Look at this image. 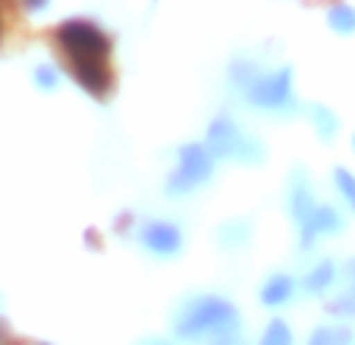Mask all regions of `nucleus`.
Instances as JSON below:
<instances>
[{"label":"nucleus","instance_id":"f257e3e1","mask_svg":"<svg viewBox=\"0 0 355 345\" xmlns=\"http://www.w3.org/2000/svg\"><path fill=\"white\" fill-rule=\"evenodd\" d=\"M173 336L182 342H201V339L233 336L242 330V314L223 295H192L182 299L173 311Z\"/></svg>","mask_w":355,"mask_h":345},{"label":"nucleus","instance_id":"f03ea898","mask_svg":"<svg viewBox=\"0 0 355 345\" xmlns=\"http://www.w3.org/2000/svg\"><path fill=\"white\" fill-rule=\"evenodd\" d=\"M60 41L67 47V53L73 57V76L82 82V88L92 94H107L110 91V73L104 67L107 57V38L92 26L82 22H69L60 28Z\"/></svg>","mask_w":355,"mask_h":345},{"label":"nucleus","instance_id":"7ed1b4c3","mask_svg":"<svg viewBox=\"0 0 355 345\" xmlns=\"http://www.w3.org/2000/svg\"><path fill=\"white\" fill-rule=\"evenodd\" d=\"M211 170H214V160H211V151L201 145H186L180 151V163H176L173 176L167 182L170 195H186L192 188H198L201 182L211 179Z\"/></svg>","mask_w":355,"mask_h":345},{"label":"nucleus","instance_id":"20e7f679","mask_svg":"<svg viewBox=\"0 0 355 345\" xmlns=\"http://www.w3.org/2000/svg\"><path fill=\"white\" fill-rule=\"evenodd\" d=\"M208 151L217 154V157H233L242 160V163H252V160H261V151H258L239 129L230 120H217L208 132Z\"/></svg>","mask_w":355,"mask_h":345},{"label":"nucleus","instance_id":"39448f33","mask_svg":"<svg viewBox=\"0 0 355 345\" xmlns=\"http://www.w3.org/2000/svg\"><path fill=\"white\" fill-rule=\"evenodd\" d=\"M139 242L155 258H173L182 251V229L170 220H151L139 229Z\"/></svg>","mask_w":355,"mask_h":345},{"label":"nucleus","instance_id":"423d86ee","mask_svg":"<svg viewBox=\"0 0 355 345\" xmlns=\"http://www.w3.org/2000/svg\"><path fill=\"white\" fill-rule=\"evenodd\" d=\"M295 289H299V283H295L289 273H274V276L264 279L261 292H258V301H261L264 308H283L295 299Z\"/></svg>","mask_w":355,"mask_h":345},{"label":"nucleus","instance_id":"0eeeda50","mask_svg":"<svg viewBox=\"0 0 355 345\" xmlns=\"http://www.w3.org/2000/svg\"><path fill=\"white\" fill-rule=\"evenodd\" d=\"M340 276H343V289L327 301V314L352 320L355 317V260H349Z\"/></svg>","mask_w":355,"mask_h":345},{"label":"nucleus","instance_id":"6e6552de","mask_svg":"<svg viewBox=\"0 0 355 345\" xmlns=\"http://www.w3.org/2000/svg\"><path fill=\"white\" fill-rule=\"evenodd\" d=\"M340 283V267L334 264V260H321V264H315L305 276H302V292L309 295H324L327 289H334V285Z\"/></svg>","mask_w":355,"mask_h":345},{"label":"nucleus","instance_id":"1a4fd4ad","mask_svg":"<svg viewBox=\"0 0 355 345\" xmlns=\"http://www.w3.org/2000/svg\"><path fill=\"white\" fill-rule=\"evenodd\" d=\"M309 345H355V336L343 324H324L309 336Z\"/></svg>","mask_w":355,"mask_h":345},{"label":"nucleus","instance_id":"9d476101","mask_svg":"<svg viewBox=\"0 0 355 345\" xmlns=\"http://www.w3.org/2000/svg\"><path fill=\"white\" fill-rule=\"evenodd\" d=\"M336 236V233H343V217L334 211V207H324V204H318V211H315V220H311V239H318V236Z\"/></svg>","mask_w":355,"mask_h":345},{"label":"nucleus","instance_id":"9b49d317","mask_svg":"<svg viewBox=\"0 0 355 345\" xmlns=\"http://www.w3.org/2000/svg\"><path fill=\"white\" fill-rule=\"evenodd\" d=\"M295 342V336H293V330H289V324L286 320H280V317H274L268 326H264V333H261V345H293Z\"/></svg>","mask_w":355,"mask_h":345},{"label":"nucleus","instance_id":"f8f14e48","mask_svg":"<svg viewBox=\"0 0 355 345\" xmlns=\"http://www.w3.org/2000/svg\"><path fill=\"white\" fill-rule=\"evenodd\" d=\"M334 179H336V188H340V195L349 201V204L355 207V179H352V172H349V170H343V166H340V170H336V176H334Z\"/></svg>","mask_w":355,"mask_h":345},{"label":"nucleus","instance_id":"ddd939ff","mask_svg":"<svg viewBox=\"0 0 355 345\" xmlns=\"http://www.w3.org/2000/svg\"><path fill=\"white\" fill-rule=\"evenodd\" d=\"M208 345H242V336L239 333H233V336H217V339H211Z\"/></svg>","mask_w":355,"mask_h":345},{"label":"nucleus","instance_id":"4468645a","mask_svg":"<svg viewBox=\"0 0 355 345\" xmlns=\"http://www.w3.org/2000/svg\"><path fill=\"white\" fill-rule=\"evenodd\" d=\"M135 345H173V342H170V339H164V336H141Z\"/></svg>","mask_w":355,"mask_h":345},{"label":"nucleus","instance_id":"2eb2a0df","mask_svg":"<svg viewBox=\"0 0 355 345\" xmlns=\"http://www.w3.org/2000/svg\"><path fill=\"white\" fill-rule=\"evenodd\" d=\"M0 345H10V330L3 320H0Z\"/></svg>","mask_w":355,"mask_h":345},{"label":"nucleus","instance_id":"dca6fc26","mask_svg":"<svg viewBox=\"0 0 355 345\" xmlns=\"http://www.w3.org/2000/svg\"><path fill=\"white\" fill-rule=\"evenodd\" d=\"M38 345H47V342H38Z\"/></svg>","mask_w":355,"mask_h":345}]
</instances>
